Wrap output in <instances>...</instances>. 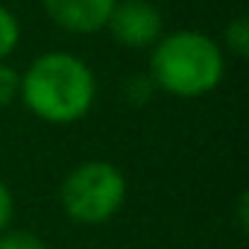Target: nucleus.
Here are the masks:
<instances>
[{
  "instance_id": "nucleus-7",
  "label": "nucleus",
  "mask_w": 249,
  "mask_h": 249,
  "mask_svg": "<svg viewBox=\"0 0 249 249\" xmlns=\"http://www.w3.org/2000/svg\"><path fill=\"white\" fill-rule=\"evenodd\" d=\"M21 41V24L9 6L0 3V62H6Z\"/></svg>"
},
{
  "instance_id": "nucleus-2",
  "label": "nucleus",
  "mask_w": 249,
  "mask_h": 249,
  "mask_svg": "<svg viewBox=\"0 0 249 249\" xmlns=\"http://www.w3.org/2000/svg\"><path fill=\"white\" fill-rule=\"evenodd\" d=\"M147 76L170 97H205L226 76V53L220 41L199 30H176L153 44Z\"/></svg>"
},
{
  "instance_id": "nucleus-6",
  "label": "nucleus",
  "mask_w": 249,
  "mask_h": 249,
  "mask_svg": "<svg viewBox=\"0 0 249 249\" xmlns=\"http://www.w3.org/2000/svg\"><path fill=\"white\" fill-rule=\"evenodd\" d=\"M220 47H226L234 59H246L249 56V21L243 18V15H237V18H231L229 24H226V30H223V44Z\"/></svg>"
},
{
  "instance_id": "nucleus-3",
  "label": "nucleus",
  "mask_w": 249,
  "mask_h": 249,
  "mask_svg": "<svg viewBox=\"0 0 249 249\" xmlns=\"http://www.w3.org/2000/svg\"><path fill=\"white\" fill-rule=\"evenodd\" d=\"M59 202L68 220L79 226L108 223L126 202V176L103 159L82 161L62 179Z\"/></svg>"
},
{
  "instance_id": "nucleus-1",
  "label": "nucleus",
  "mask_w": 249,
  "mask_h": 249,
  "mask_svg": "<svg viewBox=\"0 0 249 249\" xmlns=\"http://www.w3.org/2000/svg\"><path fill=\"white\" fill-rule=\"evenodd\" d=\"M18 97L44 123H76L97 100V76L85 59L68 50H50L30 62L21 73Z\"/></svg>"
},
{
  "instance_id": "nucleus-9",
  "label": "nucleus",
  "mask_w": 249,
  "mask_h": 249,
  "mask_svg": "<svg viewBox=\"0 0 249 249\" xmlns=\"http://www.w3.org/2000/svg\"><path fill=\"white\" fill-rule=\"evenodd\" d=\"M18 91H21V73L9 62H0V111L18 100Z\"/></svg>"
},
{
  "instance_id": "nucleus-4",
  "label": "nucleus",
  "mask_w": 249,
  "mask_h": 249,
  "mask_svg": "<svg viewBox=\"0 0 249 249\" xmlns=\"http://www.w3.org/2000/svg\"><path fill=\"white\" fill-rule=\"evenodd\" d=\"M106 30L111 33V38L120 47L144 50L161 38L164 24H161V12L150 0H117L108 15Z\"/></svg>"
},
{
  "instance_id": "nucleus-12",
  "label": "nucleus",
  "mask_w": 249,
  "mask_h": 249,
  "mask_svg": "<svg viewBox=\"0 0 249 249\" xmlns=\"http://www.w3.org/2000/svg\"><path fill=\"white\" fill-rule=\"evenodd\" d=\"M246 208H249V194H240V199H237V226H240V231H246V226H249Z\"/></svg>"
},
{
  "instance_id": "nucleus-8",
  "label": "nucleus",
  "mask_w": 249,
  "mask_h": 249,
  "mask_svg": "<svg viewBox=\"0 0 249 249\" xmlns=\"http://www.w3.org/2000/svg\"><path fill=\"white\" fill-rule=\"evenodd\" d=\"M0 249H47V243L36 231L9 226L6 231H0Z\"/></svg>"
},
{
  "instance_id": "nucleus-5",
  "label": "nucleus",
  "mask_w": 249,
  "mask_h": 249,
  "mask_svg": "<svg viewBox=\"0 0 249 249\" xmlns=\"http://www.w3.org/2000/svg\"><path fill=\"white\" fill-rule=\"evenodd\" d=\"M114 3L117 0H41L47 18L59 30L76 33V36L106 30Z\"/></svg>"
},
{
  "instance_id": "nucleus-10",
  "label": "nucleus",
  "mask_w": 249,
  "mask_h": 249,
  "mask_svg": "<svg viewBox=\"0 0 249 249\" xmlns=\"http://www.w3.org/2000/svg\"><path fill=\"white\" fill-rule=\"evenodd\" d=\"M12 217H15V196L9 185L0 179V231H6L12 226Z\"/></svg>"
},
{
  "instance_id": "nucleus-11",
  "label": "nucleus",
  "mask_w": 249,
  "mask_h": 249,
  "mask_svg": "<svg viewBox=\"0 0 249 249\" xmlns=\"http://www.w3.org/2000/svg\"><path fill=\"white\" fill-rule=\"evenodd\" d=\"M153 91H156V85L150 82V76H135V79H126V97H129L132 103H144Z\"/></svg>"
}]
</instances>
